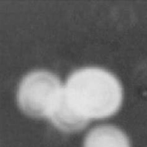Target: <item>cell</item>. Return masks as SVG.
I'll return each mask as SVG.
<instances>
[{"label": "cell", "instance_id": "3957f363", "mask_svg": "<svg viewBox=\"0 0 147 147\" xmlns=\"http://www.w3.org/2000/svg\"><path fill=\"white\" fill-rule=\"evenodd\" d=\"M84 147H130L129 139L122 130L112 125L92 129L85 138Z\"/></svg>", "mask_w": 147, "mask_h": 147}, {"label": "cell", "instance_id": "6da1fadb", "mask_svg": "<svg viewBox=\"0 0 147 147\" xmlns=\"http://www.w3.org/2000/svg\"><path fill=\"white\" fill-rule=\"evenodd\" d=\"M63 102L81 121L109 117L118 111L122 90L117 79L104 69H78L68 77L63 87Z\"/></svg>", "mask_w": 147, "mask_h": 147}, {"label": "cell", "instance_id": "7a4b0ae2", "mask_svg": "<svg viewBox=\"0 0 147 147\" xmlns=\"http://www.w3.org/2000/svg\"><path fill=\"white\" fill-rule=\"evenodd\" d=\"M59 78L45 70L27 74L19 84L18 102L21 109L34 117H49L62 93Z\"/></svg>", "mask_w": 147, "mask_h": 147}]
</instances>
